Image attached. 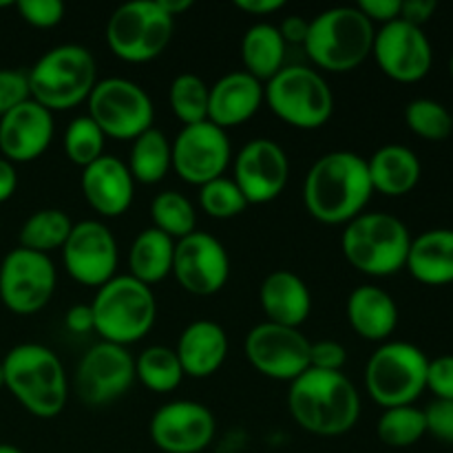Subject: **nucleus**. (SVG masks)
Listing matches in <instances>:
<instances>
[{"label":"nucleus","instance_id":"nucleus-23","mask_svg":"<svg viewBox=\"0 0 453 453\" xmlns=\"http://www.w3.org/2000/svg\"><path fill=\"white\" fill-rule=\"evenodd\" d=\"M264 104V84L246 71H233L217 80L208 96V122L228 128L248 122Z\"/></svg>","mask_w":453,"mask_h":453},{"label":"nucleus","instance_id":"nucleus-45","mask_svg":"<svg viewBox=\"0 0 453 453\" xmlns=\"http://www.w3.org/2000/svg\"><path fill=\"white\" fill-rule=\"evenodd\" d=\"M357 7L374 27H383L401 18V0H361Z\"/></svg>","mask_w":453,"mask_h":453},{"label":"nucleus","instance_id":"nucleus-10","mask_svg":"<svg viewBox=\"0 0 453 453\" xmlns=\"http://www.w3.org/2000/svg\"><path fill=\"white\" fill-rule=\"evenodd\" d=\"M175 34V18L157 0H131L111 13L106 44L111 53L128 65H146L162 56Z\"/></svg>","mask_w":453,"mask_h":453},{"label":"nucleus","instance_id":"nucleus-31","mask_svg":"<svg viewBox=\"0 0 453 453\" xmlns=\"http://www.w3.org/2000/svg\"><path fill=\"white\" fill-rule=\"evenodd\" d=\"M127 166L135 184H159L173 168L171 140L157 127L149 128L133 140Z\"/></svg>","mask_w":453,"mask_h":453},{"label":"nucleus","instance_id":"nucleus-49","mask_svg":"<svg viewBox=\"0 0 453 453\" xmlns=\"http://www.w3.org/2000/svg\"><path fill=\"white\" fill-rule=\"evenodd\" d=\"M234 7L250 16H273L274 12H281L286 7L283 0H234Z\"/></svg>","mask_w":453,"mask_h":453},{"label":"nucleus","instance_id":"nucleus-1","mask_svg":"<svg viewBox=\"0 0 453 453\" xmlns=\"http://www.w3.org/2000/svg\"><path fill=\"white\" fill-rule=\"evenodd\" d=\"M372 188L367 162L352 150H332L310 166L303 180V206L312 219L345 226L363 215Z\"/></svg>","mask_w":453,"mask_h":453},{"label":"nucleus","instance_id":"nucleus-50","mask_svg":"<svg viewBox=\"0 0 453 453\" xmlns=\"http://www.w3.org/2000/svg\"><path fill=\"white\" fill-rule=\"evenodd\" d=\"M18 188V171L16 164H12L9 159H4L0 155V203L9 202L13 197Z\"/></svg>","mask_w":453,"mask_h":453},{"label":"nucleus","instance_id":"nucleus-35","mask_svg":"<svg viewBox=\"0 0 453 453\" xmlns=\"http://www.w3.org/2000/svg\"><path fill=\"white\" fill-rule=\"evenodd\" d=\"M425 434H427L425 411L414 405L389 407L380 414L379 423H376L379 441L383 445L394 447V449H405V447L416 445Z\"/></svg>","mask_w":453,"mask_h":453},{"label":"nucleus","instance_id":"nucleus-44","mask_svg":"<svg viewBox=\"0 0 453 453\" xmlns=\"http://www.w3.org/2000/svg\"><path fill=\"white\" fill-rule=\"evenodd\" d=\"M425 411L427 420V434L438 441L453 445V401H436L434 398Z\"/></svg>","mask_w":453,"mask_h":453},{"label":"nucleus","instance_id":"nucleus-32","mask_svg":"<svg viewBox=\"0 0 453 453\" xmlns=\"http://www.w3.org/2000/svg\"><path fill=\"white\" fill-rule=\"evenodd\" d=\"M71 230H73V221L65 211L42 208L27 217L18 239H20V248L40 252V255H51L53 250H62Z\"/></svg>","mask_w":453,"mask_h":453},{"label":"nucleus","instance_id":"nucleus-46","mask_svg":"<svg viewBox=\"0 0 453 453\" xmlns=\"http://www.w3.org/2000/svg\"><path fill=\"white\" fill-rule=\"evenodd\" d=\"M436 0H401V20L423 29L436 13Z\"/></svg>","mask_w":453,"mask_h":453},{"label":"nucleus","instance_id":"nucleus-24","mask_svg":"<svg viewBox=\"0 0 453 453\" xmlns=\"http://www.w3.org/2000/svg\"><path fill=\"white\" fill-rule=\"evenodd\" d=\"M228 334L217 321L197 319L188 323L177 339V357L181 370L190 379H208L217 374L228 358Z\"/></svg>","mask_w":453,"mask_h":453},{"label":"nucleus","instance_id":"nucleus-3","mask_svg":"<svg viewBox=\"0 0 453 453\" xmlns=\"http://www.w3.org/2000/svg\"><path fill=\"white\" fill-rule=\"evenodd\" d=\"M4 389L35 418H56L69 401V383L60 357L40 343H20L4 354Z\"/></svg>","mask_w":453,"mask_h":453},{"label":"nucleus","instance_id":"nucleus-21","mask_svg":"<svg viewBox=\"0 0 453 453\" xmlns=\"http://www.w3.org/2000/svg\"><path fill=\"white\" fill-rule=\"evenodd\" d=\"M53 113L27 100L0 118V155L12 164H27L47 153L53 142Z\"/></svg>","mask_w":453,"mask_h":453},{"label":"nucleus","instance_id":"nucleus-9","mask_svg":"<svg viewBox=\"0 0 453 453\" xmlns=\"http://www.w3.org/2000/svg\"><path fill=\"white\" fill-rule=\"evenodd\" d=\"M429 358L418 345L405 341H385L365 365V388L376 405H414L427 389Z\"/></svg>","mask_w":453,"mask_h":453},{"label":"nucleus","instance_id":"nucleus-18","mask_svg":"<svg viewBox=\"0 0 453 453\" xmlns=\"http://www.w3.org/2000/svg\"><path fill=\"white\" fill-rule=\"evenodd\" d=\"M171 274L190 295H217L230 279L228 250L217 237L195 230L188 237L175 242Z\"/></svg>","mask_w":453,"mask_h":453},{"label":"nucleus","instance_id":"nucleus-12","mask_svg":"<svg viewBox=\"0 0 453 453\" xmlns=\"http://www.w3.org/2000/svg\"><path fill=\"white\" fill-rule=\"evenodd\" d=\"M58 270L51 257L27 248H13L0 261V301L20 317L38 314L53 299Z\"/></svg>","mask_w":453,"mask_h":453},{"label":"nucleus","instance_id":"nucleus-36","mask_svg":"<svg viewBox=\"0 0 453 453\" xmlns=\"http://www.w3.org/2000/svg\"><path fill=\"white\" fill-rule=\"evenodd\" d=\"M211 87L195 73H181L168 87V104L184 127L206 122Z\"/></svg>","mask_w":453,"mask_h":453},{"label":"nucleus","instance_id":"nucleus-38","mask_svg":"<svg viewBox=\"0 0 453 453\" xmlns=\"http://www.w3.org/2000/svg\"><path fill=\"white\" fill-rule=\"evenodd\" d=\"M104 144L106 135L88 115L73 118L65 131L66 157L82 171L104 155Z\"/></svg>","mask_w":453,"mask_h":453},{"label":"nucleus","instance_id":"nucleus-54","mask_svg":"<svg viewBox=\"0 0 453 453\" xmlns=\"http://www.w3.org/2000/svg\"><path fill=\"white\" fill-rule=\"evenodd\" d=\"M449 71H451V78H453V56H451V60H449Z\"/></svg>","mask_w":453,"mask_h":453},{"label":"nucleus","instance_id":"nucleus-34","mask_svg":"<svg viewBox=\"0 0 453 453\" xmlns=\"http://www.w3.org/2000/svg\"><path fill=\"white\" fill-rule=\"evenodd\" d=\"M153 228L171 237L173 242L188 237L197 230V211L186 195L177 190H162L150 202Z\"/></svg>","mask_w":453,"mask_h":453},{"label":"nucleus","instance_id":"nucleus-8","mask_svg":"<svg viewBox=\"0 0 453 453\" xmlns=\"http://www.w3.org/2000/svg\"><path fill=\"white\" fill-rule=\"evenodd\" d=\"M264 102L288 127L314 131L334 115V93L319 71L286 65L264 84Z\"/></svg>","mask_w":453,"mask_h":453},{"label":"nucleus","instance_id":"nucleus-16","mask_svg":"<svg viewBox=\"0 0 453 453\" xmlns=\"http://www.w3.org/2000/svg\"><path fill=\"white\" fill-rule=\"evenodd\" d=\"M372 56L388 78L403 84L427 78L434 65V49L425 29L401 18L376 29Z\"/></svg>","mask_w":453,"mask_h":453},{"label":"nucleus","instance_id":"nucleus-29","mask_svg":"<svg viewBox=\"0 0 453 453\" xmlns=\"http://www.w3.org/2000/svg\"><path fill=\"white\" fill-rule=\"evenodd\" d=\"M288 44L283 42L279 27L257 22L242 38V62L246 73L265 84L286 66Z\"/></svg>","mask_w":453,"mask_h":453},{"label":"nucleus","instance_id":"nucleus-42","mask_svg":"<svg viewBox=\"0 0 453 453\" xmlns=\"http://www.w3.org/2000/svg\"><path fill=\"white\" fill-rule=\"evenodd\" d=\"M348 363V349L332 339L314 341L310 345V367L321 372H343Z\"/></svg>","mask_w":453,"mask_h":453},{"label":"nucleus","instance_id":"nucleus-4","mask_svg":"<svg viewBox=\"0 0 453 453\" xmlns=\"http://www.w3.org/2000/svg\"><path fill=\"white\" fill-rule=\"evenodd\" d=\"M31 100L51 113L71 111L88 100L97 84V65L82 44H58L27 71Z\"/></svg>","mask_w":453,"mask_h":453},{"label":"nucleus","instance_id":"nucleus-43","mask_svg":"<svg viewBox=\"0 0 453 453\" xmlns=\"http://www.w3.org/2000/svg\"><path fill=\"white\" fill-rule=\"evenodd\" d=\"M427 389L436 401H453V354H442L429 361Z\"/></svg>","mask_w":453,"mask_h":453},{"label":"nucleus","instance_id":"nucleus-30","mask_svg":"<svg viewBox=\"0 0 453 453\" xmlns=\"http://www.w3.org/2000/svg\"><path fill=\"white\" fill-rule=\"evenodd\" d=\"M175 242L157 228H144L128 248V274L153 288L173 273Z\"/></svg>","mask_w":453,"mask_h":453},{"label":"nucleus","instance_id":"nucleus-28","mask_svg":"<svg viewBox=\"0 0 453 453\" xmlns=\"http://www.w3.org/2000/svg\"><path fill=\"white\" fill-rule=\"evenodd\" d=\"M405 268L425 286L453 283V230L434 228L411 239Z\"/></svg>","mask_w":453,"mask_h":453},{"label":"nucleus","instance_id":"nucleus-26","mask_svg":"<svg viewBox=\"0 0 453 453\" xmlns=\"http://www.w3.org/2000/svg\"><path fill=\"white\" fill-rule=\"evenodd\" d=\"M349 327L361 339L385 343L398 326V305L388 290L379 286H358L349 292L348 305Z\"/></svg>","mask_w":453,"mask_h":453},{"label":"nucleus","instance_id":"nucleus-2","mask_svg":"<svg viewBox=\"0 0 453 453\" xmlns=\"http://www.w3.org/2000/svg\"><path fill=\"white\" fill-rule=\"evenodd\" d=\"M288 410L296 425L314 436H343L361 418V394L343 372L310 367L290 383Z\"/></svg>","mask_w":453,"mask_h":453},{"label":"nucleus","instance_id":"nucleus-22","mask_svg":"<svg viewBox=\"0 0 453 453\" xmlns=\"http://www.w3.org/2000/svg\"><path fill=\"white\" fill-rule=\"evenodd\" d=\"M82 195L97 215L113 219L131 208L135 195V180L122 159L102 155L82 171Z\"/></svg>","mask_w":453,"mask_h":453},{"label":"nucleus","instance_id":"nucleus-19","mask_svg":"<svg viewBox=\"0 0 453 453\" xmlns=\"http://www.w3.org/2000/svg\"><path fill=\"white\" fill-rule=\"evenodd\" d=\"M233 180L250 206L270 203L286 190L290 159L274 140L257 137L233 157Z\"/></svg>","mask_w":453,"mask_h":453},{"label":"nucleus","instance_id":"nucleus-20","mask_svg":"<svg viewBox=\"0 0 453 453\" xmlns=\"http://www.w3.org/2000/svg\"><path fill=\"white\" fill-rule=\"evenodd\" d=\"M215 432V416L197 401L166 403L149 425L150 441L164 453H202L211 447Z\"/></svg>","mask_w":453,"mask_h":453},{"label":"nucleus","instance_id":"nucleus-33","mask_svg":"<svg viewBox=\"0 0 453 453\" xmlns=\"http://www.w3.org/2000/svg\"><path fill=\"white\" fill-rule=\"evenodd\" d=\"M184 370H181L180 357L175 348L166 345H150L142 349L140 357L135 358V379L144 385L149 392L168 394L177 389L184 380Z\"/></svg>","mask_w":453,"mask_h":453},{"label":"nucleus","instance_id":"nucleus-39","mask_svg":"<svg viewBox=\"0 0 453 453\" xmlns=\"http://www.w3.org/2000/svg\"><path fill=\"white\" fill-rule=\"evenodd\" d=\"M199 206L212 219H233V217L242 215L250 203L246 202L234 180H228L224 175L199 188Z\"/></svg>","mask_w":453,"mask_h":453},{"label":"nucleus","instance_id":"nucleus-47","mask_svg":"<svg viewBox=\"0 0 453 453\" xmlns=\"http://www.w3.org/2000/svg\"><path fill=\"white\" fill-rule=\"evenodd\" d=\"M65 326H66V330L73 332V334H87V332H96V319H93L91 303L71 305V308L66 310Z\"/></svg>","mask_w":453,"mask_h":453},{"label":"nucleus","instance_id":"nucleus-27","mask_svg":"<svg viewBox=\"0 0 453 453\" xmlns=\"http://www.w3.org/2000/svg\"><path fill=\"white\" fill-rule=\"evenodd\" d=\"M365 162L374 193H383L388 197H403L411 193L423 175L418 155L403 144L380 146Z\"/></svg>","mask_w":453,"mask_h":453},{"label":"nucleus","instance_id":"nucleus-48","mask_svg":"<svg viewBox=\"0 0 453 453\" xmlns=\"http://www.w3.org/2000/svg\"><path fill=\"white\" fill-rule=\"evenodd\" d=\"M310 20L303 16H288L286 20L279 25V34H281L283 42L286 44H301L303 47L305 38H308Z\"/></svg>","mask_w":453,"mask_h":453},{"label":"nucleus","instance_id":"nucleus-25","mask_svg":"<svg viewBox=\"0 0 453 453\" xmlns=\"http://www.w3.org/2000/svg\"><path fill=\"white\" fill-rule=\"evenodd\" d=\"M259 303L270 323L301 327L312 312V292L296 273L274 270L261 283Z\"/></svg>","mask_w":453,"mask_h":453},{"label":"nucleus","instance_id":"nucleus-37","mask_svg":"<svg viewBox=\"0 0 453 453\" xmlns=\"http://www.w3.org/2000/svg\"><path fill=\"white\" fill-rule=\"evenodd\" d=\"M405 122L414 135L429 142L447 140L453 131V115L432 97H416L405 106Z\"/></svg>","mask_w":453,"mask_h":453},{"label":"nucleus","instance_id":"nucleus-41","mask_svg":"<svg viewBox=\"0 0 453 453\" xmlns=\"http://www.w3.org/2000/svg\"><path fill=\"white\" fill-rule=\"evenodd\" d=\"M31 100L29 78L25 69H0V118Z\"/></svg>","mask_w":453,"mask_h":453},{"label":"nucleus","instance_id":"nucleus-52","mask_svg":"<svg viewBox=\"0 0 453 453\" xmlns=\"http://www.w3.org/2000/svg\"><path fill=\"white\" fill-rule=\"evenodd\" d=\"M0 453H25V451L18 449V447L13 445H7V442H0Z\"/></svg>","mask_w":453,"mask_h":453},{"label":"nucleus","instance_id":"nucleus-53","mask_svg":"<svg viewBox=\"0 0 453 453\" xmlns=\"http://www.w3.org/2000/svg\"><path fill=\"white\" fill-rule=\"evenodd\" d=\"M4 388V374H3V363H0V389Z\"/></svg>","mask_w":453,"mask_h":453},{"label":"nucleus","instance_id":"nucleus-5","mask_svg":"<svg viewBox=\"0 0 453 453\" xmlns=\"http://www.w3.org/2000/svg\"><path fill=\"white\" fill-rule=\"evenodd\" d=\"M376 27L354 7H332L310 20L305 53L317 69L348 73L372 56Z\"/></svg>","mask_w":453,"mask_h":453},{"label":"nucleus","instance_id":"nucleus-15","mask_svg":"<svg viewBox=\"0 0 453 453\" xmlns=\"http://www.w3.org/2000/svg\"><path fill=\"white\" fill-rule=\"evenodd\" d=\"M308 336L299 327L264 321L246 336V358L261 376L292 383L310 370Z\"/></svg>","mask_w":453,"mask_h":453},{"label":"nucleus","instance_id":"nucleus-40","mask_svg":"<svg viewBox=\"0 0 453 453\" xmlns=\"http://www.w3.org/2000/svg\"><path fill=\"white\" fill-rule=\"evenodd\" d=\"M16 9L22 20L35 29H53L65 18V4L60 0H18Z\"/></svg>","mask_w":453,"mask_h":453},{"label":"nucleus","instance_id":"nucleus-11","mask_svg":"<svg viewBox=\"0 0 453 453\" xmlns=\"http://www.w3.org/2000/svg\"><path fill=\"white\" fill-rule=\"evenodd\" d=\"M88 118L106 137L133 142L153 128L155 106L144 87L128 78L97 80L87 100Z\"/></svg>","mask_w":453,"mask_h":453},{"label":"nucleus","instance_id":"nucleus-7","mask_svg":"<svg viewBox=\"0 0 453 453\" xmlns=\"http://www.w3.org/2000/svg\"><path fill=\"white\" fill-rule=\"evenodd\" d=\"M96 334L113 345L137 343L153 330L157 321V301L153 288L137 281L131 274H115L97 288L91 303Z\"/></svg>","mask_w":453,"mask_h":453},{"label":"nucleus","instance_id":"nucleus-13","mask_svg":"<svg viewBox=\"0 0 453 453\" xmlns=\"http://www.w3.org/2000/svg\"><path fill=\"white\" fill-rule=\"evenodd\" d=\"M173 146V171L181 181L202 188L212 180L226 175L233 164V146L228 131L212 122L184 127L177 133Z\"/></svg>","mask_w":453,"mask_h":453},{"label":"nucleus","instance_id":"nucleus-17","mask_svg":"<svg viewBox=\"0 0 453 453\" xmlns=\"http://www.w3.org/2000/svg\"><path fill=\"white\" fill-rule=\"evenodd\" d=\"M62 261L75 283L102 288L118 274L115 273L119 261L118 242L104 221H78L62 246Z\"/></svg>","mask_w":453,"mask_h":453},{"label":"nucleus","instance_id":"nucleus-14","mask_svg":"<svg viewBox=\"0 0 453 453\" xmlns=\"http://www.w3.org/2000/svg\"><path fill=\"white\" fill-rule=\"evenodd\" d=\"M135 380V357L128 348L100 341L82 354L73 383L80 401L102 407L122 398Z\"/></svg>","mask_w":453,"mask_h":453},{"label":"nucleus","instance_id":"nucleus-6","mask_svg":"<svg viewBox=\"0 0 453 453\" xmlns=\"http://www.w3.org/2000/svg\"><path fill=\"white\" fill-rule=\"evenodd\" d=\"M410 228L389 212H363L343 226L341 250L348 264L367 277H389L405 268Z\"/></svg>","mask_w":453,"mask_h":453},{"label":"nucleus","instance_id":"nucleus-51","mask_svg":"<svg viewBox=\"0 0 453 453\" xmlns=\"http://www.w3.org/2000/svg\"><path fill=\"white\" fill-rule=\"evenodd\" d=\"M157 3H159V7H162L164 12L173 18H177L180 13L188 12V9L193 7V0H157Z\"/></svg>","mask_w":453,"mask_h":453}]
</instances>
